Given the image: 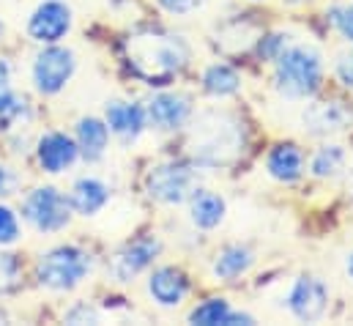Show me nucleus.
Returning a JSON list of instances; mask_svg holds the SVG:
<instances>
[{"instance_id":"15","label":"nucleus","mask_w":353,"mask_h":326,"mask_svg":"<svg viewBox=\"0 0 353 326\" xmlns=\"http://www.w3.org/2000/svg\"><path fill=\"white\" fill-rule=\"evenodd\" d=\"M77 157H80V148L74 137H69L66 132H47L36 143V160L44 173H52V175L66 173L77 162Z\"/></svg>"},{"instance_id":"36","label":"nucleus","mask_w":353,"mask_h":326,"mask_svg":"<svg viewBox=\"0 0 353 326\" xmlns=\"http://www.w3.org/2000/svg\"><path fill=\"white\" fill-rule=\"evenodd\" d=\"M3 30H6V28H3V22H0V36H3Z\"/></svg>"},{"instance_id":"20","label":"nucleus","mask_w":353,"mask_h":326,"mask_svg":"<svg viewBox=\"0 0 353 326\" xmlns=\"http://www.w3.org/2000/svg\"><path fill=\"white\" fill-rule=\"evenodd\" d=\"M74 143L80 148V157H85L88 162H99L107 154V146H110V126H107V121L93 118V115L80 118L77 121Z\"/></svg>"},{"instance_id":"17","label":"nucleus","mask_w":353,"mask_h":326,"mask_svg":"<svg viewBox=\"0 0 353 326\" xmlns=\"http://www.w3.org/2000/svg\"><path fill=\"white\" fill-rule=\"evenodd\" d=\"M189 222L197 228V231H216L222 222H225V214H228V203L219 192L214 189H203L197 186L189 200Z\"/></svg>"},{"instance_id":"28","label":"nucleus","mask_w":353,"mask_h":326,"mask_svg":"<svg viewBox=\"0 0 353 326\" xmlns=\"http://www.w3.org/2000/svg\"><path fill=\"white\" fill-rule=\"evenodd\" d=\"M290 33H282V30H274V33H265V36H261L258 39V52H261V58H265V61H274L288 44H290Z\"/></svg>"},{"instance_id":"7","label":"nucleus","mask_w":353,"mask_h":326,"mask_svg":"<svg viewBox=\"0 0 353 326\" xmlns=\"http://www.w3.org/2000/svg\"><path fill=\"white\" fill-rule=\"evenodd\" d=\"M77 72V58L69 47H61V44H47L36 61H33V82H36V90L44 93V96H55L61 93L69 80L74 77Z\"/></svg>"},{"instance_id":"14","label":"nucleus","mask_w":353,"mask_h":326,"mask_svg":"<svg viewBox=\"0 0 353 326\" xmlns=\"http://www.w3.org/2000/svg\"><path fill=\"white\" fill-rule=\"evenodd\" d=\"M148 296L165 307V310H176L183 305V299L189 296V277L183 269L178 266H159L151 271L148 277Z\"/></svg>"},{"instance_id":"13","label":"nucleus","mask_w":353,"mask_h":326,"mask_svg":"<svg viewBox=\"0 0 353 326\" xmlns=\"http://www.w3.org/2000/svg\"><path fill=\"white\" fill-rule=\"evenodd\" d=\"M104 121H107V126H110V135H115L123 146H132V143L145 132V126H148L145 104L123 102V99L107 102Z\"/></svg>"},{"instance_id":"5","label":"nucleus","mask_w":353,"mask_h":326,"mask_svg":"<svg viewBox=\"0 0 353 326\" xmlns=\"http://www.w3.org/2000/svg\"><path fill=\"white\" fill-rule=\"evenodd\" d=\"M194 167L197 164L176 162V160L154 164L145 173V195L162 206L186 203L189 195L197 189V170Z\"/></svg>"},{"instance_id":"11","label":"nucleus","mask_w":353,"mask_h":326,"mask_svg":"<svg viewBox=\"0 0 353 326\" xmlns=\"http://www.w3.org/2000/svg\"><path fill=\"white\" fill-rule=\"evenodd\" d=\"M192 115H194V104L186 93L159 90L145 102L148 126H154L157 132H178L189 124Z\"/></svg>"},{"instance_id":"10","label":"nucleus","mask_w":353,"mask_h":326,"mask_svg":"<svg viewBox=\"0 0 353 326\" xmlns=\"http://www.w3.org/2000/svg\"><path fill=\"white\" fill-rule=\"evenodd\" d=\"M301 126L312 137L340 135L353 126V107L343 99H321L310 102L301 113Z\"/></svg>"},{"instance_id":"21","label":"nucleus","mask_w":353,"mask_h":326,"mask_svg":"<svg viewBox=\"0 0 353 326\" xmlns=\"http://www.w3.org/2000/svg\"><path fill=\"white\" fill-rule=\"evenodd\" d=\"M200 85L208 96L214 99H228V96H236L241 90V75L230 66V64H211L203 69V77H200Z\"/></svg>"},{"instance_id":"26","label":"nucleus","mask_w":353,"mask_h":326,"mask_svg":"<svg viewBox=\"0 0 353 326\" xmlns=\"http://www.w3.org/2000/svg\"><path fill=\"white\" fill-rule=\"evenodd\" d=\"M326 17H329V25H332L348 44H353V0L351 3H337V6H332V8L326 11Z\"/></svg>"},{"instance_id":"8","label":"nucleus","mask_w":353,"mask_h":326,"mask_svg":"<svg viewBox=\"0 0 353 326\" xmlns=\"http://www.w3.org/2000/svg\"><path fill=\"white\" fill-rule=\"evenodd\" d=\"M159 252H162V239H159L157 233L137 236L134 242H126V245L110 258L107 274H110L118 285H126V282H132L134 277H140L145 269H151L154 260L159 258Z\"/></svg>"},{"instance_id":"12","label":"nucleus","mask_w":353,"mask_h":326,"mask_svg":"<svg viewBox=\"0 0 353 326\" xmlns=\"http://www.w3.org/2000/svg\"><path fill=\"white\" fill-rule=\"evenodd\" d=\"M72 8L63 0H44L28 19V36L36 44H58L72 30Z\"/></svg>"},{"instance_id":"34","label":"nucleus","mask_w":353,"mask_h":326,"mask_svg":"<svg viewBox=\"0 0 353 326\" xmlns=\"http://www.w3.org/2000/svg\"><path fill=\"white\" fill-rule=\"evenodd\" d=\"M11 75H14L11 64H8L6 58H0V90H6V88L11 85Z\"/></svg>"},{"instance_id":"4","label":"nucleus","mask_w":353,"mask_h":326,"mask_svg":"<svg viewBox=\"0 0 353 326\" xmlns=\"http://www.w3.org/2000/svg\"><path fill=\"white\" fill-rule=\"evenodd\" d=\"M90 266H93L90 252H85L83 247L77 245L52 247L36 263V280L47 291L66 294V291H74L88 277Z\"/></svg>"},{"instance_id":"1","label":"nucleus","mask_w":353,"mask_h":326,"mask_svg":"<svg viewBox=\"0 0 353 326\" xmlns=\"http://www.w3.org/2000/svg\"><path fill=\"white\" fill-rule=\"evenodd\" d=\"M189 154L205 170H219L239 162L247 146L244 124L228 110H203L189 118Z\"/></svg>"},{"instance_id":"23","label":"nucleus","mask_w":353,"mask_h":326,"mask_svg":"<svg viewBox=\"0 0 353 326\" xmlns=\"http://www.w3.org/2000/svg\"><path fill=\"white\" fill-rule=\"evenodd\" d=\"M30 121V104L25 96L14 93V90H0V132H8L19 124Z\"/></svg>"},{"instance_id":"25","label":"nucleus","mask_w":353,"mask_h":326,"mask_svg":"<svg viewBox=\"0 0 353 326\" xmlns=\"http://www.w3.org/2000/svg\"><path fill=\"white\" fill-rule=\"evenodd\" d=\"M19 285H22V266L17 255L0 249V296L14 294Z\"/></svg>"},{"instance_id":"2","label":"nucleus","mask_w":353,"mask_h":326,"mask_svg":"<svg viewBox=\"0 0 353 326\" xmlns=\"http://www.w3.org/2000/svg\"><path fill=\"white\" fill-rule=\"evenodd\" d=\"M126 61L145 85H170L189 66L192 47L178 33L143 30L129 36Z\"/></svg>"},{"instance_id":"6","label":"nucleus","mask_w":353,"mask_h":326,"mask_svg":"<svg viewBox=\"0 0 353 326\" xmlns=\"http://www.w3.org/2000/svg\"><path fill=\"white\" fill-rule=\"evenodd\" d=\"M22 217L39 233H58L72 220V203L55 186H36L22 200Z\"/></svg>"},{"instance_id":"22","label":"nucleus","mask_w":353,"mask_h":326,"mask_svg":"<svg viewBox=\"0 0 353 326\" xmlns=\"http://www.w3.org/2000/svg\"><path fill=\"white\" fill-rule=\"evenodd\" d=\"M345 162H348V154H345L343 146H337V143H323V146L312 154V160H310V173H312V178H321V181L337 178V175L345 170Z\"/></svg>"},{"instance_id":"27","label":"nucleus","mask_w":353,"mask_h":326,"mask_svg":"<svg viewBox=\"0 0 353 326\" xmlns=\"http://www.w3.org/2000/svg\"><path fill=\"white\" fill-rule=\"evenodd\" d=\"M19 217L14 209H8L6 203H0V247H8L14 242H19Z\"/></svg>"},{"instance_id":"16","label":"nucleus","mask_w":353,"mask_h":326,"mask_svg":"<svg viewBox=\"0 0 353 326\" xmlns=\"http://www.w3.org/2000/svg\"><path fill=\"white\" fill-rule=\"evenodd\" d=\"M265 173L279 184H296L307 173L304 148L296 143H276L265 157Z\"/></svg>"},{"instance_id":"3","label":"nucleus","mask_w":353,"mask_h":326,"mask_svg":"<svg viewBox=\"0 0 353 326\" xmlns=\"http://www.w3.org/2000/svg\"><path fill=\"white\" fill-rule=\"evenodd\" d=\"M274 88L285 99H310L323 82V55L312 44H288L274 61Z\"/></svg>"},{"instance_id":"24","label":"nucleus","mask_w":353,"mask_h":326,"mask_svg":"<svg viewBox=\"0 0 353 326\" xmlns=\"http://www.w3.org/2000/svg\"><path fill=\"white\" fill-rule=\"evenodd\" d=\"M230 302L225 296H211L205 302H200L192 313H189V324H200V326H225L228 324V316H230Z\"/></svg>"},{"instance_id":"31","label":"nucleus","mask_w":353,"mask_h":326,"mask_svg":"<svg viewBox=\"0 0 353 326\" xmlns=\"http://www.w3.org/2000/svg\"><path fill=\"white\" fill-rule=\"evenodd\" d=\"M334 72H337L340 82H343L345 88H351V90H353V47H351V50H345V52H340V55H337Z\"/></svg>"},{"instance_id":"19","label":"nucleus","mask_w":353,"mask_h":326,"mask_svg":"<svg viewBox=\"0 0 353 326\" xmlns=\"http://www.w3.org/2000/svg\"><path fill=\"white\" fill-rule=\"evenodd\" d=\"M69 203H72V211H77L80 217H96L110 203V186L101 178L85 175V178L74 181V186L69 192Z\"/></svg>"},{"instance_id":"30","label":"nucleus","mask_w":353,"mask_h":326,"mask_svg":"<svg viewBox=\"0 0 353 326\" xmlns=\"http://www.w3.org/2000/svg\"><path fill=\"white\" fill-rule=\"evenodd\" d=\"M157 3H159L162 11H168L173 17H186V14L205 6V0H157Z\"/></svg>"},{"instance_id":"18","label":"nucleus","mask_w":353,"mask_h":326,"mask_svg":"<svg viewBox=\"0 0 353 326\" xmlns=\"http://www.w3.org/2000/svg\"><path fill=\"white\" fill-rule=\"evenodd\" d=\"M255 266V249L247 245H225L211 263V271L219 282H236Z\"/></svg>"},{"instance_id":"35","label":"nucleus","mask_w":353,"mask_h":326,"mask_svg":"<svg viewBox=\"0 0 353 326\" xmlns=\"http://www.w3.org/2000/svg\"><path fill=\"white\" fill-rule=\"evenodd\" d=\"M345 271H348V277L353 280V252L348 255V260H345Z\"/></svg>"},{"instance_id":"33","label":"nucleus","mask_w":353,"mask_h":326,"mask_svg":"<svg viewBox=\"0 0 353 326\" xmlns=\"http://www.w3.org/2000/svg\"><path fill=\"white\" fill-rule=\"evenodd\" d=\"M236 324H255V316H250V313H241V310H230V316H228V324H225V326H236Z\"/></svg>"},{"instance_id":"29","label":"nucleus","mask_w":353,"mask_h":326,"mask_svg":"<svg viewBox=\"0 0 353 326\" xmlns=\"http://www.w3.org/2000/svg\"><path fill=\"white\" fill-rule=\"evenodd\" d=\"M63 318L69 324H99V310L93 305H88V302H77Z\"/></svg>"},{"instance_id":"32","label":"nucleus","mask_w":353,"mask_h":326,"mask_svg":"<svg viewBox=\"0 0 353 326\" xmlns=\"http://www.w3.org/2000/svg\"><path fill=\"white\" fill-rule=\"evenodd\" d=\"M17 189V173L0 164V195H11Z\"/></svg>"},{"instance_id":"9","label":"nucleus","mask_w":353,"mask_h":326,"mask_svg":"<svg viewBox=\"0 0 353 326\" xmlns=\"http://www.w3.org/2000/svg\"><path fill=\"white\" fill-rule=\"evenodd\" d=\"M285 302H288V310L293 318H299L304 324H315L329 313V288L321 277L301 274L293 280Z\"/></svg>"}]
</instances>
